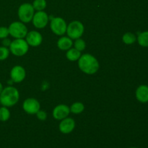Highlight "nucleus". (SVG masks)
<instances>
[{
    "mask_svg": "<svg viewBox=\"0 0 148 148\" xmlns=\"http://www.w3.org/2000/svg\"><path fill=\"white\" fill-rule=\"evenodd\" d=\"M81 56L80 51L76 49H71L66 52V58L70 61H77Z\"/></svg>",
    "mask_w": 148,
    "mask_h": 148,
    "instance_id": "obj_16",
    "label": "nucleus"
},
{
    "mask_svg": "<svg viewBox=\"0 0 148 148\" xmlns=\"http://www.w3.org/2000/svg\"><path fill=\"white\" fill-rule=\"evenodd\" d=\"M33 15H34V8L32 4L29 3H25L19 7V18L23 23H29L31 21L33 20Z\"/></svg>",
    "mask_w": 148,
    "mask_h": 148,
    "instance_id": "obj_6",
    "label": "nucleus"
},
{
    "mask_svg": "<svg viewBox=\"0 0 148 148\" xmlns=\"http://www.w3.org/2000/svg\"><path fill=\"white\" fill-rule=\"evenodd\" d=\"M0 104H1V103H0Z\"/></svg>",
    "mask_w": 148,
    "mask_h": 148,
    "instance_id": "obj_29",
    "label": "nucleus"
},
{
    "mask_svg": "<svg viewBox=\"0 0 148 148\" xmlns=\"http://www.w3.org/2000/svg\"><path fill=\"white\" fill-rule=\"evenodd\" d=\"M66 22L61 17H54L52 18L51 22V29L55 34L58 36H62L66 32Z\"/></svg>",
    "mask_w": 148,
    "mask_h": 148,
    "instance_id": "obj_7",
    "label": "nucleus"
},
{
    "mask_svg": "<svg viewBox=\"0 0 148 148\" xmlns=\"http://www.w3.org/2000/svg\"><path fill=\"white\" fill-rule=\"evenodd\" d=\"M85 46H86L85 42L82 39H76V41L75 42V47L77 50L82 51H83L85 49Z\"/></svg>",
    "mask_w": 148,
    "mask_h": 148,
    "instance_id": "obj_22",
    "label": "nucleus"
},
{
    "mask_svg": "<svg viewBox=\"0 0 148 148\" xmlns=\"http://www.w3.org/2000/svg\"><path fill=\"white\" fill-rule=\"evenodd\" d=\"M36 115H37L38 119H39L41 121H44L47 118V114H46V113L43 111H40V110L36 113Z\"/></svg>",
    "mask_w": 148,
    "mask_h": 148,
    "instance_id": "obj_25",
    "label": "nucleus"
},
{
    "mask_svg": "<svg viewBox=\"0 0 148 148\" xmlns=\"http://www.w3.org/2000/svg\"><path fill=\"white\" fill-rule=\"evenodd\" d=\"M122 40L124 41V43L127 45H130L134 43V42L137 40V38H136L135 35H134L132 33H127L123 36Z\"/></svg>",
    "mask_w": 148,
    "mask_h": 148,
    "instance_id": "obj_18",
    "label": "nucleus"
},
{
    "mask_svg": "<svg viewBox=\"0 0 148 148\" xmlns=\"http://www.w3.org/2000/svg\"><path fill=\"white\" fill-rule=\"evenodd\" d=\"M10 112L7 107L4 106L0 108V121H6L10 119Z\"/></svg>",
    "mask_w": 148,
    "mask_h": 148,
    "instance_id": "obj_20",
    "label": "nucleus"
},
{
    "mask_svg": "<svg viewBox=\"0 0 148 148\" xmlns=\"http://www.w3.org/2000/svg\"><path fill=\"white\" fill-rule=\"evenodd\" d=\"M3 89H4V88H3L2 84H1V82H0V93H1V91L3 90Z\"/></svg>",
    "mask_w": 148,
    "mask_h": 148,
    "instance_id": "obj_27",
    "label": "nucleus"
},
{
    "mask_svg": "<svg viewBox=\"0 0 148 148\" xmlns=\"http://www.w3.org/2000/svg\"><path fill=\"white\" fill-rule=\"evenodd\" d=\"M2 44H3V46H5V47H7V46H10V44H11V41H10V39H8V38H5L3 39Z\"/></svg>",
    "mask_w": 148,
    "mask_h": 148,
    "instance_id": "obj_26",
    "label": "nucleus"
},
{
    "mask_svg": "<svg viewBox=\"0 0 148 148\" xmlns=\"http://www.w3.org/2000/svg\"><path fill=\"white\" fill-rule=\"evenodd\" d=\"M130 148H137V147H130Z\"/></svg>",
    "mask_w": 148,
    "mask_h": 148,
    "instance_id": "obj_28",
    "label": "nucleus"
},
{
    "mask_svg": "<svg viewBox=\"0 0 148 148\" xmlns=\"http://www.w3.org/2000/svg\"><path fill=\"white\" fill-rule=\"evenodd\" d=\"M72 40L70 38L62 37L57 42V46L61 50H69L72 46Z\"/></svg>",
    "mask_w": 148,
    "mask_h": 148,
    "instance_id": "obj_15",
    "label": "nucleus"
},
{
    "mask_svg": "<svg viewBox=\"0 0 148 148\" xmlns=\"http://www.w3.org/2000/svg\"><path fill=\"white\" fill-rule=\"evenodd\" d=\"M70 111L72 112L73 114H80L82 111H84V108H85V106H84L83 104L82 103L79 102H76L74 104H72V106H71Z\"/></svg>",
    "mask_w": 148,
    "mask_h": 148,
    "instance_id": "obj_19",
    "label": "nucleus"
},
{
    "mask_svg": "<svg viewBox=\"0 0 148 148\" xmlns=\"http://www.w3.org/2000/svg\"><path fill=\"white\" fill-rule=\"evenodd\" d=\"M10 35L9 30L6 27H0V38L4 39Z\"/></svg>",
    "mask_w": 148,
    "mask_h": 148,
    "instance_id": "obj_24",
    "label": "nucleus"
},
{
    "mask_svg": "<svg viewBox=\"0 0 148 148\" xmlns=\"http://www.w3.org/2000/svg\"><path fill=\"white\" fill-rule=\"evenodd\" d=\"M10 54V50L5 46H0V61L7 59Z\"/></svg>",
    "mask_w": 148,
    "mask_h": 148,
    "instance_id": "obj_23",
    "label": "nucleus"
},
{
    "mask_svg": "<svg viewBox=\"0 0 148 148\" xmlns=\"http://www.w3.org/2000/svg\"><path fill=\"white\" fill-rule=\"evenodd\" d=\"M11 79L14 82H20L25 77V71L21 66H15L10 72Z\"/></svg>",
    "mask_w": 148,
    "mask_h": 148,
    "instance_id": "obj_10",
    "label": "nucleus"
},
{
    "mask_svg": "<svg viewBox=\"0 0 148 148\" xmlns=\"http://www.w3.org/2000/svg\"><path fill=\"white\" fill-rule=\"evenodd\" d=\"M28 44L27 41L23 38H17L11 42L10 51L17 56H22L25 54L28 51Z\"/></svg>",
    "mask_w": 148,
    "mask_h": 148,
    "instance_id": "obj_3",
    "label": "nucleus"
},
{
    "mask_svg": "<svg viewBox=\"0 0 148 148\" xmlns=\"http://www.w3.org/2000/svg\"><path fill=\"white\" fill-rule=\"evenodd\" d=\"M10 36L15 38H23L27 34V29L23 23L20 22H14L8 27Z\"/></svg>",
    "mask_w": 148,
    "mask_h": 148,
    "instance_id": "obj_4",
    "label": "nucleus"
},
{
    "mask_svg": "<svg viewBox=\"0 0 148 148\" xmlns=\"http://www.w3.org/2000/svg\"><path fill=\"white\" fill-rule=\"evenodd\" d=\"M137 41L143 47H148V31L140 33L137 37Z\"/></svg>",
    "mask_w": 148,
    "mask_h": 148,
    "instance_id": "obj_17",
    "label": "nucleus"
},
{
    "mask_svg": "<svg viewBox=\"0 0 148 148\" xmlns=\"http://www.w3.org/2000/svg\"><path fill=\"white\" fill-rule=\"evenodd\" d=\"M136 98L140 102H148V86L145 85H142L137 88L136 90Z\"/></svg>",
    "mask_w": 148,
    "mask_h": 148,
    "instance_id": "obj_14",
    "label": "nucleus"
},
{
    "mask_svg": "<svg viewBox=\"0 0 148 148\" xmlns=\"http://www.w3.org/2000/svg\"><path fill=\"white\" fill-rule=\"evenodd\" d=\"M75 122L72 118H65L62 119L59 124V130L63 134H69L74 130Z\"/></svg>",
    "mask_w": 148,
    "mask_h": 148,
    "instance_id": "obj_12",
    "label": "nucleus"
},
{
    "mask_svg": "<svg viewBox=\"0 0 148 148\" xmlns=\"http://www.w3.org/2000/svg\"><path fill=\"white\" fill-rule=\"evenodd\" d=\"M78 65L82 72L88 75L95 74L99 69L98 60L89 53L84 54L79 57Z\"/></svg>",
    "mask_w": 148,
    "mask_h": 148,
    "instance_id": "obj_1",
    "label": "nucleus"
},
{
    "mask_svg": "<svg viewBox=\"0 0 148 148\" xmlns=\"http://www.w3.org/2000/svg\"><path fill=\"white\" fill-rule=\"evenodd\" d=\"M84 33V26L79 21H72L66 27V33L71 39L79 38Z\"/></svg>",
    "mask_w": 148,
    "mask_h": 148,
    "instance_id": "obj_5",
    "label": "nucleus"
},
{
    "mask_svg": "<svg viewBox=\"0 0 148 148\" xmlns=\"http://www.w3.org/2000/svg\"><path fill=\"white\" fill-rule=\"evenodd\" d=\"M49 21V17L47 14L43 11H38L37 13L33 15V23L37 28H43L47 25Z\"/></svg>",
    "mask_w": 148,
    "mask_h": 148,
    "instance_id": "obj_9",
    "label": "nucleus"
},
{
    "mask_svg": "<svg viewBox=\"0 0 148 148\" xmlns=\"http://www.w3.org/2000/svg\"><path fill=\"white\" fill-rule=\"evenodd\" d=\"M23 109L29 114H36L40 110V103L34 98H27L23 103Z\"/></svg>",
    "mask_w": 148,
    "mask_h": 148,
    "instance_id": "obj_8",
    "label": "nucleus"
},
{
    "mask_svg": "<svg viewBox=\"0 0 148 148\" xmlns=\"http://www.w3.org/2000/svg\"><path fill=\"white\" fill-rule=\"evenodd\" d=\"M42 36L37 31H30L26 36V41L31 46H38L41 43Z\"/></svg>",
    "mask_w": 148,
    "mask_h": 148,
    "instance_id": "obj_13",
    "label": "nucleus"
},
{
    "mask_svg": "<svg viewBox=\"0 0 148 148\" xmlns=\"http://www.w3.org/2000/svg\"><path fill=\"white\" fill-rule=\"evenodd\" d=\"M70 112V108L66 105H59L53 111V116L57 120H62L66 118Z\"/></svg>",
    "mask_w": 148,
    "mask_h": 148,
    "instance_id": "obj_11",
    "label": "nucleus"
},
{
    "mask_svg": "<svg viewBox=\"0 0 148 148\" xmlns=\"http://www.w3.org/2000/svg\"><path fill=\"white\" fill-rule=\"evenodd\" d=\"M19 98V92L15 88L7 87L0 93V103L5 107L12 106L18 102Z\"/></svg>",
    "mask_w": 148,
    "mask_h": 148,
    "instance_id": "obj_2",
    "label": "nucleus"
},
{
    "mask_svg": "<svg viewBox=\"0 0 148 148\" xmlns=\"http://www.w3.org/2000/svg\"><path fill=\"white\" fill-rule=\"evenodd\" d=\"M33 6L34 10H38V11H42L46 8V0H35L33 1Z\"/></svg>",
    "mask_w": 148,
    "mask_h": 148,
    "instance_id": "obj_21",
    "label": "nucleus"
}]
</instances>
